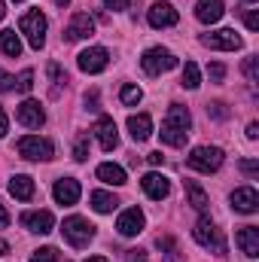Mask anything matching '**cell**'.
Listing matches in <instances>:
<instances>
[{
  "instance_id": "cell-47",
  "label": "cell",
  "mask_w": 259,
  "mask_h": 262,
  "mask_svg": "<svg viewBox=\"0 0 259 262\" xmlns=\"http://www.w3.org/2000/svg\"><path fill=\"white\" fill-rule=\"evenodd\" d=\"M6 253H9V244H6V241H0V256H6Z\"/></svg>"
},
{
  "instance_id": "cell-21",
  "label": "cell",
  "mask_w": 259,
  "mask_h": 262,
  "mask_svg": "<svg viewBox=\"0 0 259 262\" xmlns=\"http://www.w3.org/2000/svg\"><path fill=\"white\" fill-rule=\"evenodd\" d=\"M128 131L137 143H143V140L153 134V119H149V113H134V116H128Z\"/></svg>"
},
{
  "instance_id": "cell-14",
  "label": "cell",
  "mask_w": 259,
  "mask_h": 262,
  "mask_svg": "<svg viewBox=\"0 0 259 262\" xmlns=\"http://www.w3.org/2000/svg\"><path fill=\"white\" fill-rule=\"evenodd\" d=\"M21 226H25L28 232L46 235V232H52V226H55V216H52L49 210H28V213H21Z\"/></svg>"
},
{
  "instance_id": "cell-24",
  "label": "cell",
  "mask_w": 259,
  "mask_h": 262,
  "mask_svg": "<svg viewBox=\"0 0 259 262\" xmlns=\"http://www.w3.org/2000/svg\"><path fill=\"white\" fill-rule=\"evenodd\" d=\"M159 250H162V259L165 262H186V253L180 250V244L171 238V235H159Z\"/></svg>"
},
{
  "instance_id": "cell-45",
  "label": "cell",
  "mask_w": 259,
  "mask_h": 262,
  "mask_svg": "<svg viewBox=\"0 0 259 262\" xmlns=\"http://www.w3.org/2000/svg\"><path fill=\"white\" fill-rule=\"evenodd\" d=\"M247 137H250V140L259 137V122H250V125H247Z\"/></svg>"
},
{
  "instance_id": "cell-11",
  "label": "cell",
  "mask_w": 259,
  "mask_h": 262,
  "mask_svg": "<svg viewBox=\"0 0 259 262\" xmlns=\"http://www.w3.org/2000/svg\"><path fill=\"white\" fill-rule=\"evenodd\" d=\"M143 226H146V220H143V213H140L137 207L122 210L119 220H116V232H119L122 238H137V235L143 232Z\"/></svg>"
},
{
  "instance_id": "cell-16",
  "label": "cell",
  "mask_w": 259,
  "mask_h": 262,
  "mask_svg": "<svg viewBox=\"0 0 259 262\" xmlns=\"http://www.w3.org/2000/svg\"><path fill=\"white\" fill-rule=\"evenodd\" d=\"M149 25L153 28H171V25H177V9L171 6V3H165V0H159V3H153L149 6Z\"/></svg>"
},
{
  "instance_id": "cell-2",
  "label": "cell",
  "mask_w": 259,
  "mask_h": 262,
  "mask_svg": "<svg viewBox=\"0 0 259 262\" xmlns=\"http://www.w3.org/2000/svg\"><path fill=\"white\" fill-rule=\"evenodd\" d=\"M192 238L204 247V250H213L217 256H226V238H223V232L217 229V223H213L210 216H201V220L195 223Z\"/></svg>"
},
{
  "instance_id": "cell-5",
  "label": "cell",
  "mask_w": 259,
  "mask_h": 262,
  "mask_svg": "<svg viewBox=\"0 0 259 262\" xmlns=\"http://www.w3.org/2000/svg\"><path fill=\"white\" fill-rule=\"evenodd\" d=\"M186 165L198 174H213L223 165V149L220 146H195L189 152V159H186Z\"/></svg>"
},
{
  "instance_id": "cell-36",
  "label": "cell",
  "mask_w": 259,
  "mask_h": 262,
  "mask_svg": "<svg viewBox=\"0 0 259 262\" xmlns=\"http://www.w3.org/2000/svg\"><path fill=\"white\" fill-rule=\"evenodd\" d=\"M241 171H244L247 177H256L259 174V162L256 159H244V162H241Z\"/></svg>"
},
{
  "instance_id": "cell-30",
  "label": "cell",
  "mask_w": 259,
  "mask_h": 262,
  "mask_svg": "<svg viewBox=\"0 0 259 262\" xmlns=\"http://www.w3.org/2000/svg\"><path fill=\"white\" fill-rule=\"evenodd\" d=\"M140 98H143V92H140L137 85H122V92H119V101H122L125 107H137Z\"/></svg>"
},
{
  "instance_id": "cell-12",
  "label": "cell",
  "mask_w": 259,
  "mask_h": 262,
  "mask_svg": "<svg viewBox=\"0 0 259 262\" xmlns=\"http://www.w3.org/2000/svg\"><path fill=\"white\" fill-rule=\"evenodd\" d=\"M15 119H18L25 128H40V125L46 122V113H43L40 101H34V98H25V101L18 104V113H15Z\"/></svg>"
},
{
  "instance_id": "cell-15",
  "label": "cell",
  "mask_w": 259,
  "mask_h": 262,
  "mask_svg": "<svg viewBox=\"0 0 259 262\" xmlns=\"http://www.w3.org/2000/svg\"><path fill=\"white\" fill-rule=\"evenodd\" d=\"M95 137H98V143H101V149H116V143H119V131H116V122L110 119V116H101L98 122H95Z\"/></svg>"
},
{
  "instance_id": "cell-26",
  "label": "cell",
  "mask_w": 259,
  "mask_h": 262,
  "mask_svg": "<svg viewBox=\"0 0 259 262\" xmlns=\"http://www.w3.org/2000/svg\"><path fill=\"white\" fill-rule=\"evenodd\" d=\"M186 198H189V204H192L195 210H201V213H204L207 204H210V201H207V192H204L195 180H186Z\"/></svg>"
},
{
  "instance_id": "cell-31",
  "label": "cell",
  "mask_w": 259,
  "mask_h": 262,
  "mask_svg": "<svg viewBox=\"0 0 259 262\" xmlns=\"http://www.w3.org/2000/svg\"><path fill=\"white\" fill-rule=\"evenodd\" d=\"M31 262H58V250L55 247H40V250H34Z\"/></svg>"
},
{
  "instance_id": "cell-3",
  "label": "cell",
  "mask_w": 259,
  "mask_h": 262,
  "mask_svg": "<svg viewBox=\"0 0 259 262\" xmlns=\"http://www.w3.org/2000/svg\"><path fill=\"white\" fill-rule=\"evenodd\" d=\"M18 28H21V34H25L31 49H43V43H46V15L40 9H28L21 15Z\"/></svg>"
},
{
  "instance_id": "cell-28",
  "label": "cell",
  "mask_w": 259,
  "mask_h": 262,
  "mask_svg": "<svg viewBox=\"0 0 259 262\" xmlns=\"http://www.w3.org/2000/svg\"><path fill=\"white\" fill-rule=\"evenodd\" d=\"M198 85H201L198 64L195 61H186V67H183V89H198Z\"/></svg>"
},
{
  "instance_id": "cell-46",
  "label": "cell",
  "mask_w": 259,
  "mask_h": 262,
  "mask_svg": "<svg viewBox=\"0 0 259 262\" xmlns=\"http://www.w3.org/2000/svg\"><path fill=\"white\" fill-rule=\"evenodd\" d=\"M9 226V213H6V207L0 204V229H6Z\"/></svg>"
},
{
  "instance_id": "cell-35",
  "label": "cell",
  "mask_w": 259,
  "mask_h": 262,
  "mask_svg": "<svg viewBox=\"0 0 259 262\" xmlns=\"http://www.w3.org/2000/svg\"><path fill=\"white\" fill-rule=\"evenodd\" d=\"M207 116H213V119H229V110H226V104H220V101H213V104H207Z\"/></svg>"
},
{
  "instance_id": "cell-18",
  "label": "cell",
  "mask_w": 259,
  "mask_h": 262,
  "mask_svg": "<svg viewBox=\"0 0 259 262\" xmlns=\"http://www.w3.org/2000/svg\"><path fill=\"white\" fill-rule=\"evenodd\" d=\"M235 241H238V247H241V253H244L247 259H256L259 256V229L256 226H244V229H238Z\"/></svg>"
},
{
  "instance_id": "cell-39",
  "label": "cell",
  "mask_w": 259,
  "mask_h": 262,
  "mask_svg": "<svg viewBox=\"0 0 259 262\" xmlns=\"http://www.w3.org/2000/svg\"><path fill=\"white\" fill-rule=\"evenodd\" d=\"M9 89H15V79H12L9 73L0 70V92H9Z\"/></svg>"
},
{
  "instance_id": "cell-19",
  "label": "cell",
  "mask_w": 259,
  "mask_h": 262,
  "mask_svg": "<svg viewBox=\"0 0 259 262\" xmlns=\"http://www.w3.org/2000/svg\"><path fill=\"white\" fill-rule=\"evenodd\" d=\"M223 0H198L195 3V18L201 21V25H213V21H220L223 18Z\"/></svg>"
},
{
  "instance_id": "cell-17",
  "label": "cell",
  "mask_w": 259,
  "mask_h": 262,
  "mask_svg": "<svg viewBox=\"0 0 259 262\" xmlns=\"http://www.w3.org/2000/svg\"><path fill=\"white\" fill-rule=\"evenodd\" d=\"M232 207H235V213H256L259 210V195L253 186H241V189H235L232 192Z\"/></svg>"
},
{
  "instance_id": "cell-27",
  "label": "cell",
  "mask_w": 259,
  "mask_h": 262,
  "mask_svg": "<svg viewBox=\"0 0 259 262\" xmlns=\"http://www.w3.org/2000/svg\"><path fill=\"white\" fill-rule=\"evenodd\" d=\"M92 207L98 210V213H113L116 207H119V201H116V195H110V192H92Z\"/></svg>"
},
{
  "instance_id": "cell-44",
  "label": "cell",
  "mask_w": 259,
  "mask_h": 262,
  "mask_svg": "<svg viewBox=\"0 0 259 262\" xmlns=\"http://www.w3.org/2000/svg\"><path fill=\"white\" fill-rule=\"evenodd\" d=\"M146 162H149V165H156V168H159V165H162V162H165V156H162V152H149V156H146Z\"/></svg>"
},
{
  "instance_id": "cell-32",
  "label": "cell",
  "mask_w": 259,
  "mask_h": 262,
  "mask_svg": "<svg viewBox=\"0 0 259 262\" xmlns=\"http://www.w3.org/2000/svg\"><path fill=\"white\" fill-rule=\"evenodd\" d=\"M73 159H76V162H85V159H89V137H85V134L76 137V143H73Z\"/></svg>"
},
{
  "instance_id": "cell-38",
  "label": "cell",
  "mask_w": 259,
  "mask_h": 262,
  "mask_svg": "<svg viewBox=\"0 0 259 262\" xmlns=\"http://www.w3.org/2000/svg\"><path fill=\"white\" fill-rule=\"evenodd\" d=\"M244 21H247V28H250V31H259V12H256V9H250V12L244 15Z\"/></svg>"
},
{
  "instance_id": "cell-22",
  "label": "cell",
  "mask_w": 259,
  "mask_h": 262,
  "mask_svg": "<svg viewBox=\"0 0 259 262\" xmlns=\"http://www.w3.org/2000/svg\"><path fill=\"white\" fill-rule=\"evenodd\" d=\"M98 180H104V183H110V186H125V183H128L125 168H119V165H113V162L98 165Z\"/></svg>"
},
{
  "instance_id": "cell-42",
  "label": "cell",
  "mask_w": 259,
  "mask_h": 262,
  "mask_svg": "<svg viewBox=\"0 0 259 262\" xmlns=\"http://www.w3.org/2000/svg\"><path fill=\"white\" fill-rule=\"evenodd\" d=\"M6 131H9V119H6V113L0 107V137H6Z\"/></svg>"
},
{
  "instance_id": "cell-33",
  "label": "cell",
  "mask_w": 259,
  "mask_h": 262,
  "mask_svg": "<svg viewBox=\"0 0 259 262\" xmlns=\"http://www.w3.org/2000/svg\"><path fill=\"white\" fill-rule=\"evenodd\" d=\"M15 89H18L21 95H28V92L34 89V70H21V76H18V82H15Z\"/></svg>"
},
{
  "instance_id": "cell-51",
  "label": "cell",
  "mask_w": 259,
  "mask_h": 262,
  "mask_svg": "<svg viewBox=\"0 0 259 262\" xmlns=\"http://www.w3.org/2000/svg\"><path fill=\"white\" fill-rule=\"evenodd\" d=\"M244 3H256V0H244Z\"/></svg>"
},
{
  "instance_id": "cell-23",
  "label": "cell",
  "mask_w": 259,
  "mask_h": 262,
  "mask_svg": "<svg viewBox=\"0 0 259 262\" xmlns=\"http://www.w3.org/2000/svg\"><path fill=\"white\" fill-rule=\"evenodd\" d=\"M9 195H15L18 201H31L34 198V180L28 174H15L9 180Z\"/></svg>"
},
{
  "instance_id": "cell-37",
  "label": "cell",
  "mask_w": 259,
  "mask_h": 262,
  "mask_svg": "<svg viewBox=\"0 0 259 262\" xmlns=\"http://www.w3.org/2000/svg\"><path fill=\"white\" fill-rule=\"evenodd\" d=\"M207 76H210L213 82H220V79L226 76V67H223V64H210V67H207Z\"/></svg>"
},
{
  "instance_id": "cell-49",
  "label": "cell",
  "mask_w": 259,
  "mask_h": 262,
  "mask_svg": "<svg viewBox=\"0 0 259 262\" xmlns=\"http://www.w3.org/2000/svg\"><path fill=\"white\" fill-rule=\"evenodd\" d=\"M67 3H70V0H55V6H61V9H64Z\"/></svg>"
},
{
  "instance_id": "cell-1",
  "label": "cell",
  "mask_w": 259,
  "mask_h": 262,
  "mask_svg": "<svg viewBox=\"0 0 259 262\" xmlns=\"http://www.w3.org/2000/svg\"><path fill=\"white\" fill-rule=\"evenodd\" d=\"M189 128H192V116H189V110L186 107H180V104H171L168 107V116H165V122H162V143H168V146H183L186 143V137H189Z\"/></svg>"
},
{
  "instance_id": "cell-7",
  "label": "cell",
  "mask_w": 259,
  "mask_h": 262,
  "mask_svg": "<svg viewBox=\"0 0 259 262\" xmlns=\"http://www.w3.org/2000/svg\"><path fill=\"white\" fill-rule=\"evenodd\" d=\"M61 232H64V238H67L70 247H85V244L95 238V226H92L85 216H67L64 226H61Z\"/></svg>"
},
{
  "instance_id": "cell-9",
  "label": "cell",
  "mask_w": 259,
  "mask_h": 262,
  "mask_svg": "<svg viewBox=\"0 0 259 262\" xmlns=\"http://www.w3.org/2000/svg\"><path fill=\"white\" fill-rule=\"evenodd\" d=\"M110 61V52L104 49V46H89L85 52H79V58H76V64L82 73H101L104 67Z\"/></svg>"
},
{
  "instance_id": "cell-50",
  "label": "cell",
  "mask_w": 259,
  "mask_h": 262,
  "mask_svg": "<svg viewBox=\"0 0 259 262\" xmlns=\"http://www.w3.org/2000/svg\"><path fill=\"white\" fill-rule=\"evenodd\" d=\"M3 15H6V6H3V0H0V18H3Z\"/></svg>"
},
{
  "instance_id": "cell-10",
  "label": "cell",
  "mask_w": 259,
  "mask_h": 262,
  "mask_svg": "<svg viewBox=\"0 0 259 262\" xmlns=\"http://www.w3.org/2000/svg\"><path fill=\"white\" fill-rule=\"evenodd\" d=\"M92 34H95V21H92V15H89V12H76V15L70 18V25L64 28V40H67V43L89 40Z\"/></svg>"
},
{
  "instance_id": "cell-34",
  "label": "cell",
  "mask_w": 259,
  "mask_h": 262,
  "mask_svg": "<svg viewBox=\"0 0 259 262\" xmlns=\"http://www.w3.org/2000/svg\"><path fill=\"white\" fill-rule=\"evenodd\" d=\"M244 76H247L250 82H259V58L256 55H250V58L244 61Z\"/></svg>"
},
{
  "instance_id": "cell-20",
  "label": "cell",
  "mask_w": 259,
  "mask_h": 262,
  "mask_svg": "<svg viewBox=\"0 0 259 262\" xmlns=\"http://www.w3.org/2000/svg\"><path fill=\"white\" fill-rule=\"evenodd\" d=\"M140 186H143L146 195L156 198V201H162V198L171 192V183H168V177H162V174H146V177L140 180Z\"/></svg>"
},
{
  "instance_id": "cell-13",
  "label": "cell",
  "mask_w": 259,
  "mask_h": 262,
  "mask_svg": "<svg viewBox=\"0 0 259 262\" xmlns=\"http://www.w3.org/2000/svg\"><path fill=\"white\" fill-rule=\"evenodd\" d=\"M52 195H55V201H58V204L70 207V204H76V201H79V195H82V186H79V180H73V177H61V180H55Z\"/></svg>"
},
{
  "instance_id": "cell-6",
  "label": "cell",
  "mask_w": 259,
  "mask_h": 262,
  "mask_svg": "<svg viewBox=\"0 0 259 262\" xmlns=\"http://www.w3.org/2000/svg\"><path fill=\"white\" fill-rule=\"evenodd\" d=\"M140 67H143V73H149V76H159V73H168V70H174V67H177V58H174V52H171V49L153 46V49H146V52H143Z\"/></svg>"
},
{
  "instance_id": "cell-29",
  "label": "cell",
  "mask_w": 259,
  "mask_h": 262,
  "mask_svg": "<svg viewBox=\"0 0 259 262\" xmlns=\"http://www.w3.org/2000/svg\"><path fill=\"white\" fill-rule=\"evenodd\" d=\"M49 76H52V98H58V95H61V85L67 82V73L52 61V64H49Z\"/></svg>"
},
{
  "instance_id": "cell-41",
  "label": "cell",
  "mask_w": 259,
  "mask_h": 262,
  "mask_svg": "<svg viewBox=\"0 0 259 262\" xmlns=\"http://www.w3.org/2000/svg\"><path fill=\"white\" fill-rule=\"evenodd\" d=\"M110 9H116V12H122V9H128V0H104Z\"/></svg>"
},
{
  "instance_id": "cell-40",
  "label": "cell",
  "mask_w": 259,
  "mask_h": 262,
  "mask_svg": "<svg viewBox=\"0 0 259 262\" xmlns=\"http://www.w3.org/2000/svg\"><path fill=\"white\" fill-rule=\"evenodd\" d=\"M125 259H128V262H149L143 250H128V253H125Z\"/></svg>"
},
{
  "instance_id": "cell-52",
  "label": "cell",
  "mask_w": 259,
  "mask_h": 262,
  "mask_svg": "<svg viewBox=\"0 0 259 262\" xmlns=\"http://www.w3.org/2000/svg\"><path fill=\"white\" fill-rule=\"evenodd\" d=\"M15 3H21V0H15Z\"/></svg>"
},
{
  "instance_id": "cell-43",
  "label": "cell",
  "mask_w": 259,
  "mask_h": 262,
  "mask_svg": "<svg viewBox=\"0 0 259 262\" xmlns=\"http://www.w3.org/2000/svg\"><path fill=\"white\" fill-rule=\"evenodd\" d=\"M85 104H89V110H98V92H89L85 95Z\"/></svg>"
},
{
  "instance_id": "cell-8",
  "label": "cell",
  "mask_w": 259,
  "mask_h": 262,
  "mask_svg": "<svg viewBox=\"0 0 259 262\" xmlns=\"http://www.w3.org/2000/svg\"><path fill=\"white\" fill-rule=\"evenodd\" d=\"M201 43H204L207 49H223V52H235V49H241V37H238L232 28H220V31L201 34Z\"/></svg>"
},
{
  "instance_id": "cell-4",
  "label": "cell",
  "mask_w": 259,
  "mask_h": 262,
  "mask_svg": "<svg viewBox=\"0 0 259 262\" xmlns=\"http://www.w3.org/2000/svg\"><path fill=\"white\" fill-rule=\"evenodd\" d=\"M15 149H18V156H21V159H28V162H49V159L55 156V146H52V140H46V137H37V134H28V137H21V140L15 143Z\"/></svg>"
},
{
  "instance_id": "cell-48",
  "label": "cell",
  "mask_w": 259,
  "mask_h": 262,
  "mask_svg": "<svg viewBox=\"0 0 259 262\" xmlns=\"http://www.w3.org/2000/svg\"><path fill=\"white\" fill-rule=\"evenodd\" d=\"M85 262H107V259H104V256H89Z\"/></svg>"
},
{
  "instance_id": "cell-25",
  "label": "cell",
  "mask_w": 259,
  "mask_h": 262,
  "mask_svg": "<svg viewBox=\"0 0 259 262\" xmlns=\"http://www.w3.org/2000/svg\"><path fill=\"white\" fill-rule=\"evenodd\" d=\"M0 52L9 55V58H18L21 55V40L15 31H0Z\"/></svg>"
}]
</instances>
